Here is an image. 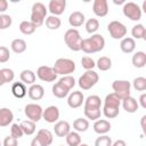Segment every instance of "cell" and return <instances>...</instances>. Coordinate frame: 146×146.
I'll list each match as a JSON object with an SVG mask.
<instances>
[{
	"instance_id": "obj_48",
	"label": "cell",
	"mask_w": 146,
	"mask_h": 146,
	"mask_svg": "<svg viewBox=\"0 0 146 146\" xmlns=\"http://www.w3.org/2000/svg\"><path fill=\"white\" fill-rule=\"evenodd\" d=\"M2 146H18V143H17V139L16 138H14L11 136H7L3 139Z\"/></svg>"
},
{
	"instance_id": "obj_39",
	"label": "cell",
	"mask_w": 146,
	"mask_h": 146,
	"mask_svg": "<svg viewBox=\"0 0 146 146\" xmlns=\"http://www.w3.org/2000/svg\"><path fill=\"white\" fill-rule=\"evenodd\" d=\"M81 65H82V67H83L86 71H89V70H92V68L96 66V63H95V60H94L91 57L84 56V57L81 58Z\"/></svg>"
},
{
	"instance_id": "obj_23",
	"label": "cell",
	"mask_w": 146,
	"mask_h": 146,
	"mask_svg": "<svg viewBox=\"0 0 146 146\" xmlns=\"http://www.w3.org/2000/svg\"><path fill=\"white\" fill-rule=\"evenodd\" d=\"M11 94L14 95V97L16 98H23L25 97V95L27 94L26 87L23 82H15L11 86Z\"/></svg>"
},
{
	"instance_id": "obj_37",
	"label": "cell",
	"mask_w": 146,
	"mask_h": 146,
	"mask_svg": "<svg viewBox=\"0 0 146 146\" xmlns=\"http://www.w3.org/2000/svg\"><path fill=\"white\" fill-rule=\"evenodd\" d=\"M99 29V22L97 18H89L86 22V31L90 34H95V32Z\"/></svg>"
},
{
	"instance_id": "obj_1",
	"label": "cell",
	"mask_w": 146,
	"mask_h": 146,
	"mask_svg": "<svg viewBox=\"0 0 146 146\" xmlns=\"http://www.w3.org/2000/svg\"><path fill=\"white\" fill-rule=\"evenodd\" d=\"M105 47V39L102 34H92L90 38L82 39L81 50L86 54H95L103 50Z\"/></svg>"
},
{
	"instance_id": "obj_7",
	"label": "cell",
	"mask_w": 146,
	"mask_h": 146,
	"mask_svg": "<svg viewBox=\"0 0 146 146\" xmlns=\"http://www.w3.org/2000/svg\"><path fill=\"white\" fill-rule=\"evenodd\" d=\"M122 10L123 15L130 21H139L141 18V8L135 2H124Z\"/></svg>"
},
{
	"instance_id": "obj_6",
	"label": "cell",
	"mask_w": 146,
	"mask_h": 146,
	"mask_svg": "<svg viewBox=\"0 0 146 146\" xmlns=\"http://www.w3.org/2000/svg\"><path fill=\"white\" fill-rule=\"evenodd\" d=\"M112 88L114 90V94L121 99L123 100L124 98L130 96V88L131 84L129 81L127 80H115L112 83Z\"/></svg>"
},
{
	"instance_id": "obj_14",
	"label": "cell",
	"mask_w": 146,
	"mask_h": 146,
	"mask_svg": "<svg viewBox=\"0 0 146 146\" xmlns=\"http://www.w3.org/2000/svg\"><path fill=\"white\" fill-rule=\"evenodd\" d=\"M92 11L98 17H104L108 14V3L106 0H95L92 3Z\"/></svg>"
},
{
	"instance_id": "obj_35",
	"label": "cell",
	"mask_w": 146,
	"mask_h": 146,
	"mask_svg": "<svg viewBox=\"0 0 146 146\" xmlns=\"http://www.w3.org/2000/svg\"><path fill=\"white\" fill-rule=\"evenodd\" d=\"M96 66L100 71H108L112 67V60L107 56H102V57L98 58V60L96 63Z\"/></svg>"
},
{
	"instance_id": "obj_15",
	"label": "cell",
	"mask_w": 146,
	"mask_h": 146,
	"mask_svg": "<svg viewBox=\"0 0 146 146\" xmlns=\"http://www.w3.org/2000/svg\"><path fill=\"white\" fill-rule=\"evenodd\" d=\"M102 106V99L97 95L88 96L84 99V110L86 111H92V110H100Z\"/></svg>"
},
{
	"instance_id": "obj_25",
	"label": "cell",
	"mask_w": 146,
	"mask_h": 146,
	"mask_svg": "<svg viewBox=\"0 0 146 146\" xmlns=\"http://www.w3.org/2000/svg\"><path fill=\"white\" fill-rule=\"evenodd\" d=\"M19 78H21V81L24 83V84H34L35 82V79H36V75L33 71L31 70H23L19 74Z\"/></svg>"
},
{
	"instance_id": "obj_9",
	"label": "cell",
	"mask_w": 146,
	"mask_h": 146,
	"mask_svg": "<svg viewBox=\"0 0 146 146\" xmlns=\"http://www.w3.org/2000/svg\"><path fill=\"white\" fill-rule=\"evenodd\" d=\"M24 112H25V115L26 117L32 121V122H39L41 119H42V113H43V110L42 107L39 105V104H34V103H31V104H27L24 108Z\"/></svg>"
},
{
	"instance_id": "obj_29",
	"label": "cell",
	"mask_w": 146,
	"mask_h": 146,
	"mask_svg": "<svg viewBox=\"0 0 146 146\" xmlns=\"http://www.w3.org/2000/svg\"><path fill=\"white\" fill-rule=\"evenodd\" d=\"M26 42L23 39H14L10 43V48L15 54H22L26 50Z\"/></svg>"
},
{
	"instance_id": "obj_40",
	"label": "cell",
	"mask_w": 146,
	"mask_h": 146,
	"mask_svg": "<svg viewBox=\"0 0 146 146\" xmlns=\"http://www.w3.org/2000/svg\"><path fill=\"white\" fill-rule=\"evenodd\" d=\"M0 72H1V74H2V78H3V80H5V83L11 82V81L14 80V78H15V73H14V71H13L11 68L5 67V68H1Z\"/></svg>"
},
{
	"instance_id": "obj_21",
	"label": "cell",
	"mask_w": 146,
	"mask_h": 146,
	"mask_svg": "<svg viewBox=\"0 0 146 146\" xmlns=\"http://www.w3.org/2000/svg\"><path fill=\"white\" fill-rule=\"evenodd\" d=\"M120 48L124 54H131L136 49V41L132 38H123L120 42Z\"/></svg>"
},
{
	"instance_id": "obj_53",
	"label": "cell",
	"mask_w": 146,
	"mask_h": 146,
	"mask_svg": "<svg viewBox=\"0 0 146 146\" xmlns=\"http://www.w3.org/2000/svg\"><path fill=\"white\" fill-rule=\"evenodd\" d=\"M3 84H5V80H3L2 74H1V72H0V87H1V86H3Z\"/></svg>"
},
{
	"instance_id": "obj_32",
	"label": "cell",
	"mask_w": 146,
	"mask_h": 146,
	"mask_svg": "<svg viewBox=\"0 0 146 146\" xmlns=\"http://www.w3.org/2000/svg\"><path fill=\"white\" fill-rule=\"evenodd\" d=\"M35 30H36V27L29 21H23L19 24V31L24 35H31V34H33L35 32Z\"/></svg>"
},
{
	"instance_id": "obj_54",
	"label": "cell",
	"mask_w": 146,
	"mask_h": 146,
	"mask_svg": "<svg viewBox=\"0 0 146 146\" xmlns=\"http://www.w3.org/2000/svg\"><path fill=\"white\" fill-rule=\"evenodd\" d=\"M143 10L146 11V1H144V3H143Z\"/></svg>"
},
{
	"instance_id": "obj_46",
	"label": "cell",
	"mask_w": 146,
	"mask_h": 146,
	"mask_svg": "<svg viewBox=\"0 0 146 146\" xmlns=\"http://www.w3.org/2000/svg\"><path fill=\"white\" fill-rule=\"evenodd\" d=\"M10 58V52L7 47L0 46V63H7Z\"/></svg>"
},
{
	"instance_id": "obj_52",
	"label": "cell",
	"mask_w": 146,
	"mask_h": 146,
	"mask_svg": "<svg viewBox=\"0 0 146 146\" xmlns=\"http://www.w3.org/2000/svg\"><path fill=\"white\" fill-rule=\"evenodd\" d=\"M112 146H127V144H125L124 140L117 139V140H115L114 143H112Z\"/></svg>"
},
{
	"instance_id": "obj_3",
	"label": "cell",
	"mask_w": 146,
	"mask_h": 146,
	"mask_svg": "<svg viewBox=\"0 0 146 146\" xmlns=\"http://www.w3.org/2000/svg\"><path fill=\"white\" fill-rule=\"evenodd\" d=\"M64 41L66 46L73 50L79 51L81 50V43H82V36L80 35V32L76 29H70L64 34Z\"/></svg>"
},
{
	"instance_id": "obj_26",
	"label": "cell",
	"mask_w": 146,
	"mask_h": 146,
	"mask_svg": "<svg viewBox=\"0 0 146 146\" xmlns=\"http://www.w3.org/2000/svg\"><path fill=\"white\" fill-rule=\"evenodd\" d=\"M131 62H132V65L135 67H138V68L144 67L146 65V54L144 51L135 52L132 58H131Z\"/></svg>"
},
{
	"instance_id": "obj_4",
	"label": "cell",
	"mask_w": 146,
	"mask_h": 146,
	"mask_svg": "<svg viewBox=\"0 0 146 146\" xmlns=\"http://www.w3.org/2000/svg\"><path fill=\"white\" fill-rule=\"evenodd\" d=\"M52 70L56 74L70 75L71 73H73L75 71V63H74V60H72L70 58H58L55 62Z\"/></svg>"
},
{
	"instance_id": "obj_47",
	"label": "cell",
	"mask_w": 146,
	"mask_h": 146,
	"mask_svg": "<svg viewBox=\"0 0 146 146\" xmlns=\"http://www.w3.org/2000/svg\"><path fill=\"white\" fill-rule=\"evenodd\" d=\"M84 115H86L87 119L96 121V120H98L100 117L102 112H100V110H92V111H86L84 110Z\"/></svg>"
},
{
	"instance_id": "obj_36",
	"label": "cell",
	"mask_w": 146,
	"mask_h": 146,
	"mask_svg": "<svg viewBox=\"0 0 146 146\" xmlns=\"http://www.w3.org/2000/svg\"><path fill=\"white\" fill-rule=\"evenodd\" d=\"M60 19L57 17V16H48L46 18V26L49 29V30H57L60 27Z\"/></svg>"
},
{
	"instance_id": "obj_28",
	"label": "cell",
	"mask_w": 146,
	"mask_h": 146,
	"mask_svg": "<svg viewBox=\"0 0 146 146\" xmlns=\"http://www.w3.org/2000/svg\"><path fill=\"white\" fill-rule=\"evenodd\" d=\"M51 90H52V95L55 97H57V98H65L70 92V90L65 86H63L60 82H56L52 86Z\"/></svg>"
},
{
	"instance_id": "obj_51",
	"label": "cell",
	"mask_w": 146,
	"mask_h": 146,
	"mask_svg": "<svg viewBox=\"0 0 146 146\" xmlns=\"http://www.w3.org/2000/svg\"><path fill=\"white\" fill-rule=\"evenodd\" d=\"M31 146H44V145H43V143L38 137H34L32 139V141H31Z\"/></svg>"
},
{
	"instance_id": "obj_38",
	"label": "cell",
	"mask_w": 146,
	"mask_h": 146,
	"mask_svg": "<svg viewBox=\"0 0 146 146\" xmlns=\"http://www.w3.org/2000/svg\"><path fill=\"white\" fill-rule=\"evenodd\" d=\"M132 86L137 91H145L146 90V79L144 76H138L133 80Z\"/></svg>"
},
{
	"instance_id": "obj_13",
	"label": "cell",
	"mask_w": 146,
	"mask_h": 146,
	"mask_svg": "<svg viewBox=\"0 0 146 146\" xmlns=\"http://www.w3.org/2000/svg\"><path fill=\"white\" fill-rule=\"evenodd\" d=\"M84 103V96L81 91H73L67 97V105L71 108H78Z\"/></svg>"
},
{
	"instance_id": "obj_41",
	"label": "cell",
	"mask_w": 146,
	"mask_h": 146,
	"mask_svg": "<svg viewBox=\"0 0 146 146\" xmlns=\"http://www.w3.org/2000/svg\"><path fill=\"white\" fill-rule=\"evenodd\" d=\"M58 82H60L63 86H65L68 90H71V89L75 86V80H74V78L71 76V75H64L63 78L59 79Z\"/></svg>"
},
{
	"instance_id": "obj_57",
	"label": "cell",
	"mask_w": 146,
	"mask_h": 146,
	"mask_svg": "<svg viewBox=\"0 0 146 146\" xmlns=\"http://www.w3.org/2000/svg\"><path fill=\"white\" fill-rule=\"evenodd\" d=\"M0 146H2V144H1V141H0Z\"/></svg>"
},
{
	"instance_id": "obj_44",
	"label": "cell",
	"mask_w": 146,
	"mask_h": 146,
	"mask_svg": "<svg viewBox=\"0 0 146 146\" xmlns=\"http://www.w3.org/2000/svg\"><path fill=\"white\" fill-rule=\"evenodd\" d=\"M23 130L21 128V125L18 123H13L11 124V128H10V136L16 138V139H19L23 137Z\"/></svg>"
},
{
	"instance_id": "obj_42",
	"label": "cell",
	"mask_w": 146,
	"mask_h": 146,
	"mask_svg": "<svg viewBox=\"0 0 146 146\" xmlns=\"http://www.w3.org/2000/svg\"><path fill=\"white\" fill-rule=\"evenodd\" d=\"M119 108H115V107H106V106H103V114L105 115V117L107 119H114L119 115Z\"/></svg>"
},
{
	"instance_id": "obj_33",
	"label": "cell",
	"mask_w": 146,
	"mask_h": 146,
	"mask_svg": "<svg viewBox=\"0 0 146 146\" xmlns=\"http://www.w3.org/2000/svg\"><path fill=\"white\" fill-rule=\"evenodd\" d=\"M131 35H132V39H145L146 38V30H145V26L143 24H137L132 27L131 30Z\"/></svg>"
},
{
	"instance_id": "obj_56",
	"label": "cell",
	"mask_w": 146,
	"mask_h": 146,
	"mask_svg": "<svg viewBox=\"0 0 146 146\" xmlns=\"http://www.w3.org/2000/svg\"><path fill=\"white\" fill-rule=\"evenodd\" d=\"M79 146H89V145H87V144H80Z\"/></svg>"
},
{
	"instance_id": "obj_27",
	"label": "cell",
	"mask_w": 146,
	"mask_h": 146,
	"mask_svg": "<svg viewBox=\"0 0 146 146\" xmlns=\"http://www.w3.org/2000/svg\"><path fill=\"white\" fill-rule=\"evenodd\" d=\"M120 105H121V99H120L114 92L106 95V97H105V99H104V106H106V107L120 108Z\"/></svg>"
},
{
	"instance_id": "obj_43",
	"label": "cell",
	"mask_w": 146,
	"mask_h": 146,
	"mask_svg": "<svg viewBox=\"0 0 146 146\" xmlns=\"http://www.w3.org/2000/svg\"><path fill=\"white\" fill-rule=\"evenodd\" d=\"M95 146H112V139L106 135H100L95 140Z\"/></svg>"
},
{
	"instance_id": "obj_19",
	"label": "cell",
	"mask_w": 146,
	"mask_h": 146,
	"mask_svg": "<svg viewBox=\"0 0 146 146\" xmlns=\"http://www.w3.org/2000/svg\"><path fill=\"white\" fill-rule=\"evenodd\" d=\"M14 120V113L7 108V107H2L0 108V127H7Z\"/></svg>"
},
{
	"instance_id": "obj_11",
	"label": "cell",
	"mask_w": 146,
	"mask_h": 146,
	"mask_svg": "<svg viewBox=\"0 0 146 146\" xmlns=\"http://www.w3.org/2000/svg\"><path fill=\"white\" fill-rule=\"evenodd\" d=\"M42 119L48 123H55L59 119V110L57 106H48L46 110H43Z\"/></svg>"
},
{
	"instance_id": "obj_30",
	"label": "cell",
	"mask_w": 146,
	"mask_h": 146,
	"mask_svg": "<svg viewBox=\"0 0 146 146\" xmlns=\"http://www.w3.org/2000/svg\"><path fill=\"white\" fill-rule=\"evenodd\" d=\"M65 138H66V144L68 146H79L81 144V137L76 131H70Z\"/></svg>"
},
{
	"instance_id": "obj_16",
	"label": "cell",
	"mask_w": 146,
	"mask_h": 146,
	"mask_svg": "<svg viewBox=\"0 0 146 146\" xmlns=\"http://www.w3.org/2000/svg\"><path fill=\"white\" fill-rule=\"evenodd\" d=\"M92 128H94V131L96 133H98V135H105V133H107L111 130V123L107 120L98 119V120L95 121Z\"/></svg>"
},
{
	"instance_id": "obj_18",
	"label": "cell",
	"mask_w": 146,
	"mask_h": 146,
	"mask_svg": "<svg viewBox=\"0 0 146 146\" xmlns=\"http://www.w3.org/2000/svg\"><path fill=\"white\" fill-rule=\"evenodd\" d=\"M27 94H29V97L32 100H40L44 96V89L41 84H35L34 83L29 88Z\"/></svg>"
},
{
	"instance_id": "obj_34",
	"label": "cell",
	"mask_w": 146,
	"mask_h": 146,
	"mask_svg": "<svg viewBox=\"0 0 146 146\" xmlns=\"http://www.w3.org/2000/svg\"><path fill=\"white\" fill-rule=\"evenodd\" d=\"M22 130H23V133L24 135H27V136H31L35 132V122H32L30 120H26V121H22V123L19 124Z\"/></svg>"
},
{
	"instance_id": "obj_24",
	"label": "cell",
	"mask_w": 146,
	"mask_h": 146,
	"mask_svg": "<svg viewBox=\"0 0 146 146\" xmlns=\"http://www.w3.org/2000/svg\"><path fill=\"white\" fill-rule=\"evenodd\" d=\"M36 137L43 143L44 146L51 145L52 139H54V136H52L51 131L48 130V129H40V130L38 131V133H36Z\"/></svg>"
},
{
	"instance_id": "obj_31",
	"label": "cell",
	"mask_w": 146,
	"mask_h": 146,
	"mask_svg": "<svg viewBox=\"0 0 146 146\" xmlns=\"http://www.w3.org/2000/svg\"><path fill=\"white\" fill-rule=\"evenodd\" d=\"M73 128L76 132H84L89 128V121L87 119L79 117L73 122Z\"/></svg>"
},
{
	"instance_id": "obj_5",
	"label": "cell",
	"mask_w": 146,
	"mask_h": 146,
	"mask_svg": "<svg viewBox=\"0 0 146 146\" xmlns=\"http://www.w3.org/2000/svg\"><path fill=\"white\" fill-rule=\"evenodd\" d=\"M99 80L98 74L94 71V70H89L86 71L80 78H79V87L82 90H89L90 88H92Z\"/></svg>"
},
{
	"instance_id": "obj_17",
	"label": "cell",
	"mask_w": 146,
	"mask_h": 146,
	"mask_svg": "<svg viewBox=\"0 0 146 146\" xmlns=\"http://www.w3.org/2000/svg\"><path fill=\"white\" fill-rule=\"evenodd\" d=\"M54 131L57 137H66V135L71 131V125L67 121H58L54 125Z\"/></svg>"
},
{
	"instance_id": "obj_10",
	"label": "cell",
	"mask_w": 146,
	"mask_h": 146,
	"mask_svg": "<svg viewBox=\"0 0 146 146\" xmlns=\"http://www.w3.org/2000/svg\"><path fill=\"white\" fill-rule=\"evenodd\" d=\"M36 76L44 82H54L57 79V74L54 72L52 67L42 65L36 70Z\"/></svg>"
},
{
	"instance_id": "obj_12",
	"label": "cell",
	"mask_w": 146,
	"mask_h": 146,
	"mask_svg": "<svg viewBox=\"0 0 146 146\" xmlns=\"http://www.w3.org/2000/svg\"><path fill=\"white\" fill-rule=\"evenodd\" d=\"M65 8H66V1L65 0H50L48 3V9L52 16L62 15L64 13Z\"/></svg>"
},
{
	"instance_id": "obj_20",
	"label": "cell",
	"mask_w": 146,
	"mask_h": 146,
	"mask_svg": "<svg viewBox=\"0 0 146 146\" xmlns=\"http://www.w3.org/2000/svg\"><path fill=\"white\" fill-rule=\"evenodd\" d=\"M84 21H86V17H84V14L81 13V11H73L70 16H68V23L72 27H79V26H82L84 24Z\"/></svg>"
},
{
	"instance_id": "obj_50",
	"label": "cell",
	"mask_w": 146,
	"mask_h": 146,
	"mask_svg": "<svg viewBox=\"0 0 146 146\" xmlns=\"http://www.w3.org/2000/svg\"><path fill=\"white\" fill-rule=\"evenodd\" d=\"M139 104L143 108H146V94H141L139 97Z\"/></svg>"
},
{
	"instance_id": "obj_49",
	"label": "cell",
	"mask_w": 146,
	"mask_h": 146,
	"mask_svg": "<svg viewBox=\"0 0 146 146\" xmlns=\"http://www.w3.org/2000/svg\"><path fill=\"white\" fill-rule=\"evenodd\" d=\"M7 9H8V1L0 0V13H5Z\"/></svg>"
},
{
	"instance_id": "obj_58",
	"label": "cell",
	"mask_w": 146,
	"mask_h": 146,
	"mask_svg": "<svg viewBox=\"0 0 146 146\" xmlns=\"http://www.w3.org/2000/svg\"><path fill=\"white\" fill-rule=\"evenodd\" d=\"M60 146H63V145H60Z\"/></svg>"
},
{
	"instance_id": "obj_2",
	"label": "cell",
	"mask_w": 146,
	"mask_h": 146,
	"mask_svg": "<svg viewBox=\"0 0 146 146\" xmlns=\"http://www.w3.org/2000/svg\"><path fill=\"white\" fill-rule=\"evenodd\" d=\"M47 18V8L42 2H35L32 6V11H31V23L35 27H40L43 23L44 19Z\"/></svg>"
},
{
	"instance_id": "obj_55",
	"label": "cell",
	"mask_w": 146,
	"mask_h": 146,
	"mask_svg": "<svg viewBox=\"0 0 146 146\" xmlns=\"http://www.w3.org/2000/svg\"><path fill=\"white\" fill-rule=\"evenodd\" d=\"M123 2H124L123 0H121V1H114V3H115V5H120V3H123Z\"/></svg>"
},
{
	"instance_id": "obj_22",
	"label": "cell",
	"mask_w": 146,
	"mask_h": 146,
	"mask_svg": "<svg viewBox=\"0 0 146 146\" xmlns=\"http://www.w3.org/2000/svg\"><path fill=\"white\" fill-rule=\"evenodd\" d=\"M122 106L125 110V112H128V113H135V112H137V110L139 107V104H138V102L133 97L129 96V97H127V98H124L122 100Z\"/></svg>"
},
{
	"instance_id": "obj_45",
	"label": "cell",
	"mask_w": 146,
	"mask_h": 146,
	"mask_svg": "<svg viewBox=\"0 0 146 146\" xmlns=\"http://www.w3.org/2000/svg\"><path fill=\"white\" fill-rule=\"evenodd\" d=\"M13 23V19L9 15H6V14H2L0 15V30H5V29H8Z\"/></svg>"
},
{
	"instance_id": "obj_8",
	"label": "cell",
	"mask_w": 146,
	"mask_h": 146,
	"mask_svg": "<svg viewBox=\"0 0 146 146\" xmlns=\"http://www.w3.org/2000/svg\"><path fill=\"white\" fill-rule=\"evenodd\" d=\"M107 31L110 33V35L113 39H123L127 34V27L123 23L119 22V21H112L108 25H107Z\"/></svg>"
}]
</instances>
